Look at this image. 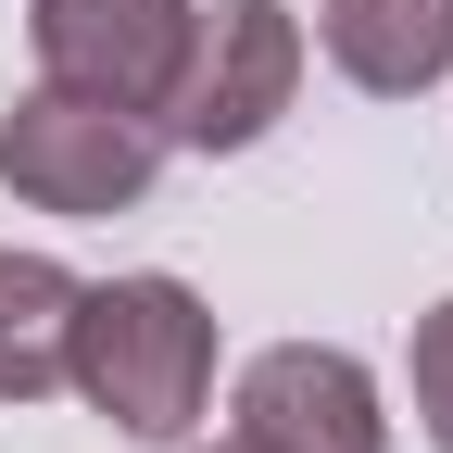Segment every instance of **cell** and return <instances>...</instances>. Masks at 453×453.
<instances>
[{
  "label": "cell",
  "instance_id": "6da1fadb",
  "mask_svg": "<svg viewBox=\"0 0 453 453\" xmlns=\"http://www.w3.org/2000/svg\"><path fill=\"white\" fill-rule=\"evenodd\" d=\"M214 303L189 290V277H76V340H64V390L113 428V441H151L177 453L214 403Z\"/></svg>",
  "mask_w": 453,
  "mask_h": 453
},
{
  "label": "cell",
  "instance_id": "7a4b0ae2",
  "mask_svg": "<svg viewBox=\"0 0 453 453\" xmlns=\"http://www.w3.org/2000/svg\"><path fill=\"white\" fill-rule=\"evenodd\" d=\"M164 177V127L127 101H88V88H26L0 113V189L26 214H64V226H101V214H139Z\"/></svg>",
  "mask_w": 453,
  "mask_h": 453
},
{
  "label": "cell",
  "instance_id": "3957f363",
  "mask_svg": "<svg viewBox=\"0 0 453 453\" xmlns=\"http://www.w3.org/2000/svg\"><path fill=\"white\" fill-rule=\"evenodd\" d=\"M303 64H315V38H303L290 0H214L189 26V50H177V88L151 101L164 151H252V139H277V113L303 101Z\"/></svg>",
  "mask_w": 453,
  "mask_h": 453
},
{
  "label": "cell",
  "instance_id": "277c9868",
  "mask_svg": "<svg viewBox=\"0 0 453 453\" xmlns=\"http://www.w3.org/2000/svg\"><path fill=\"white\" fill-rule=\"evenodd\" d=\"M226 441L252 453H390V403L340 340H265L226 390Z\"/></svg>",
  "mask_w": 453,
  "mask_h": 453
},
{
  "label": "cell",
  "instance_id": "5b68a950",
  "mask_svg": "<svg viewBox=\"0 0 453 453\" xmlns=\"http://www.w3.org/2000/svg\"><path fill=\"white\" fill-rule=\"evenodd\" d=\"M202 26V0H38L26 13V50L50 88H88V101H127L151 113L177 88V50Z\"/></svg>",
  "mask_w": 453,
  "mask_h": 453
},
{
  "label": "cell",
  "instance_id": "8992f818",
  "mask_svg": "<svg viewBox=\"0 0 453 453\" xmlns=\"http://www.w3.org/2000/svg\"><path fill=\"white\" fill-rule=\"evenodd\" d=\"M315 50L365 101H416L453 76V0H315Z\"/></svg>",
  "mask_w": 453,
  "mask_h": 453
},
{
  "label": "cell",
  "instance_id": "52a82bcc",
  "mask_svg": "<svg viewBox=\"0 0 453 453\" xmlns=\"http://www.w3.org/2000/svg\"><path fill=\"white\" fill-rule=\"evenodd\" d=\"M64 340H76V265L0 252V403H50L64 390Z\"/></svg>",
  "mask_w": 453,
  "mask_h": 453
},
{
  "label": "cell",
  "instance_id": "ba28073f",
  "mask_svg": "<svg viewBox=\"0 0 453 453\" xmlns=\"http://www.w3.org/2000/svg\"><path fill=\"white\" fill-rule=\"evenodd\" d=\"M403 390H416L428 453H453V303H428V315H416V340H403Z\"/></svg>",
  "mask_w": 453,
  "mask_h": 453
},
{
  "label": "cell",
  "instance_id": "9c48e42d",
  "mask_svg": "<svg viewBox=\"0 0 453 453\" xmlns=\"http://www.w3.org/2000/svg\"><path fill=\"white\" fill-rule=\"evenodd\" d=\"M214 453H252V441H214Z\"/></svg>",
  "mask_w": 453,
  "mask_h": 453
}]
</instances>
